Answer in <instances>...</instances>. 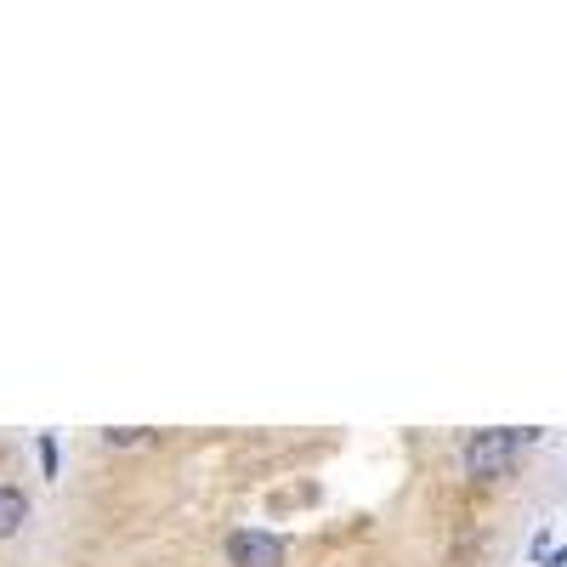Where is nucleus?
I'll return each instance as SVG.
<instances>
[{"label":"nucleus","instance_id":"f03ea898","mask_svg":"<svg viewBox=\"0 0 567 567\" xmlns=\"http://www.w3.org/2000/svg\"><path fill=\"white\" fill-rule=\"evenodd\" d=\"M221 550H227L233 567H284V545L261 528H233Z\"/></svg>","mask_w":567,"mask_h":567},{"label":"nucleus","instance_id":"423d86ee","mask_svg":"<svg viewBox=\"0 0 567 567\" xmlns=\"http://www.w3.org/2000/svg\"><path fill=\"white\" fill-rule=\"evenodd\" d=\"M539 567H567V545H556V550H550V556H545Z\"/></svg>","mask_w":567,"mask_h":567},{"label":"nucleus","instance_id":"7ed1b4c3","mask_svg":"<svg viewBox=\"0 0 567 567\" xmlns=\"http://www.w3.org/2000/svg\"><path fill=\"white\" fill-rule=\"evenodd\" d=\"M29 494L23 488H12V483H0V539H18L23 534V523H29Z\"/></svg>","mask_w":567,"mask_h":567},{"label":"nucleus","instance_id":"f257e3e1","mask_svg":"<svg viewBox=\"0 0 567 567\" xmlns=\"http://www.w3.org/2000/svg\"><path fill=\"white\" fill-rule=\"evenodd\" d=\"M534 443H539V425H494V432H471L465 449H460V465H465V477L494 483V477H505V471L516 465V454L534 449Z\"/></svg>","mask_w":567,"mask_h":567},{"label":"nucleus","instance_id":"39448f33","mask_svg":"<svg viewBox=\"0 0 567 567\" xmlns=\"http://www.w3.org/2000/svg\"><path fill=\"white\" fill-rule=\"evenodd\" d=\"M103 443L109 449H131V443H142V425H114V432H103Z\"/></svg>","mask_w":567,"mask_h":567},{"label":"nucleus","instance_id":"20e7f679","mask_svg":"<svg viewBox=\"0 0 567 567\" xmlns=\"http://www.w3.org/2000/svg\"><path fill=\"white\" fill-rule=\"evenodd\" d=\"M40 471H45V477H58V437L52 432H40Z\"/></svg>","mask_w":567,"mask_h":567}]
</instances>
